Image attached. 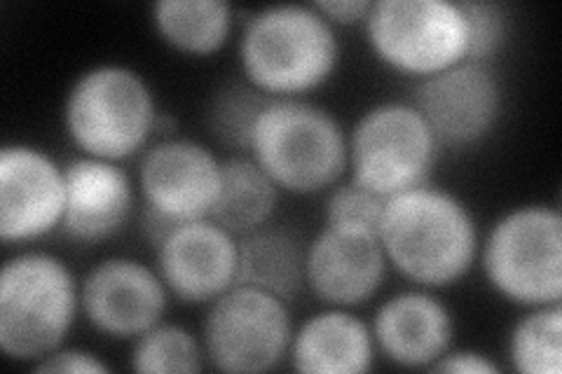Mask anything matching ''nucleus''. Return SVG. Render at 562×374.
I'll return each mask as SVG.
<instances>
[{
    "instance_id": "c85d7f7f",
    "label": "nucleus",
    "mask_w": 562,
    "mask_h": 374,
    "mask_svg": "<svg viewBox=\"0 0 562 374\" xmlns=\"http://www.w3.org/2000/svg\"><path fill=\"white\" fill-rule=\"evenodd\" d=\"M312 5L333 26H355L366 22L368 12L373 8V0H319V3Z\"/></svg>"
},
{
    "instance_id": "bb28decb",
    "label": "nucleus",
    "mask_w": 562,
    "mask_h": 374,
    "mask_svg": "<svg viewBox=\"0 0 562 374\" xmlns=\"http://www.w3.org/2000/svg\"><path fill=\"white\" fill-rule=\"evenodd\" d=\"M35 372H85V374H103L111 367L105 365L94 351L87 349H74V347H59L57 351H52L45 355L43 361L33 365Z\"/></svg>"
},
{
    "instance_id": "f3484780",
    "label": "nucleus",
    "mask_w": 562,
    "mask_h": 374,
    "mask_svg": "<svg viewBox=\"0 0 562 374\" xmlns=\"http://www.w3.org/2000/svg\"><path fill=\"white\" fill-rule=\"evenodd\" d=\"M371 330L384 359L408 370H429L454 342L452 311L429 288L386 297L375 311Z\"/></svg>"
},
{
    "instance_id": "f257e3e1",
    "label": "nucleus",
    "mask_w": 562,
    "mask_h": 374,
    "mask_svg": "<svg viewBox=\"0 0 562 374\" xmlns=\"http://www.w3.org/2000/svg\"><path fill=\"white\" fill-rule=\"evenodd\" d=\"M378 237L394 270L429 291L464 279L481 246L471 208L429 183L384 202Z\"/></svg>"
},
{
    "instance_id": "9b49d317",
    "label": "nucleus",
    "mask_w": 562,
    "mask_h": 374,
    "mask_svg": "<svg viewBox=\"0 0 562 374\" xmlns=\"http://www.w3.org/2000/svg\"><path fill=\"white\" fill-rule=\"evenodd\" d=\"M169 295L160 272L150 264L113 256L97 262L80 281V311L97 332L136 340L165 320Z\"/></svg>"
},
{
    "instance_id": "20e7f679",
    "label": "nucleus",
    "mask_w": 562,
    "mask_h": 374,
    "mask_svg": "<svg viewBox=\"0 0 562 374\" xmlns=\"http://www.w3.org/2000/svg\"><path fill=\"white\" fill-rule=\"evenodd\" d=\"M80 311V283L45 251H22L0 272V349L10 361L38 363L64 347Z\"/></svg>"
},
{
    "instance_id": "393cba45",
    "label": "nucleus",
    "mask_w": 562,
    "mask_h": 374,
    "mask_svg": "<svg viewBox=\"0 0 562 374\" xmlns=\"http://www.w3.org/2000/svg\"><path fill=\"white\" fill-rule=\"evenodd\" d=\"M384 202L386 200L380 197V194L359 185L355 178H349V181L330 188L324 208V220L333 227L378 231Z\"/></svg>"
},
{
    "instance_id": "f8f14e48",
    "label": "nucleus",
    "mask_w": 562,
    "mask_h": 374,
    "mask_svg": "<svg viewBox=\"0 0 562 374\" xmlns=\"http://www.w3.org/2000/svg\"><path fill=\"white\" fill-rule=\"evenodd\" d=\"M66 211L64 167L35 146L0 150V239L26 243L61 227Z\"/></svg>"
},
{
    "instance_id": "1a4fd4ad",
    "label": "nucleus",
    "mask_w": 562,
    "mask_h": 374,
    "mask_svg": "<svg viewBox=\"0 0 562 374\" xmlns=\"http://www.w3.org/2000/svg\"><path fill=\"white\" fill-rule=\"evenodd\" d=\"M293 320L284 299L251 286H233L209 305L202 347L221 372H270L289 359Z\"/></svg>"
},
{
    "instance_id": "423d86ee",
    "label": "nucleus",
    "mask_w": 562,
    "mask_h": 374,
    "mask_svg": "<svg viewBox=\"0 0 562 374\" xmlns=\"http://www.w3.org/2000/svg\"><path fill=\"white\" fill-rule=\"evenodd\" d=\"M483 272L504 299L547 307L562 299V216L558 206L527 204L492 225L483 246Z\"/></svg>"
},
{
    "instance_id": "4be33fe9",
    "label": "nucleus",
    "mask_w": 562,
    "mask_h": 374,
    "mask_svg": "<svg viewBox=\"0 0 562 374\" xmlns=\"http://www.w3.org/2000/svg\"><path fill=\"white\" fill-rule=\"evenodd\" d=\"M508 361L520 374H560L562 370V307L527 309L508 335Z\"/></svg>"
},
{
    "instance_id": "a878e982",
    "label": "nucleus",
    "mask_w": 562,
    "mask_h": 374,
    "mask_svg": "<svg viewBox=\"0 0 562 374\" xmlns=\"http://www.w3.org/2000/svg\"><path fill=\"white\" fill-rule=\"evenodd\" d=\"M460 8L469 29L467 61L490 64L506 43V10L497 3H485V0H460Z\"/></svg>"
},
{
    "instance_id": "39448f33",
    "label": "nucleus",
    "mask_w": 562,
    "mask_h": 374,
    "mask_svg": "<svg viewBox=\"0 0 562 374\" xmlns=\"http://www.w3.org/2000/svg\"><path fill=\"white\" fill-rule=\"evenodd\" d=\"M153 89L125 64L87 68L64 101V127L82 155L122 162L148 144L157 127Z\"/></svg>"
},
{
    "instance_id": "ddd939ff",
    "label": "nucleus",
    "mask_w": 562,
    "mask_h": 374,
    "mask_svg": "<svg viewBox=\"0 0 562 374\" xmlns=\"http://www.w3.org/2000/svg\"><path fill=\"white\" fill-rule=\"evenodd\" d=\"M144 204L173 223L209 218L221 192V159L200 140L165 138L138 165Z\"/></svg>"
},
{
    "instance_id": "5701e85b",
    "label": "nucleus",
    "mask_w": 562,
    "mask_h": 374,
    "mask_svg": "<svg viewBox=\"0 0 562 374\" xmlns=\"http://www.w3.org/2000/svg\"><path fill=\"white\" fill-rule=\"evenodd\" d=\"M204 347L188 328L179 324H160L138 335L130 355V367L134 372H202Z\"/></svg>"
},
{
    "instance_id": "6e6552de",
    "label": "nucleus",
    "mask_w": 562,
    "mask_h": 374,
    "mask_svg": "<svg viewBox=\"0 0 562 374\" xmlns=\"http://www.w3.org/2000/svg\"><path fill=\"white\" fill-rule=\"evenodd\" d=\"M363 26L375 57L417 80L467 61L469 29L452 0H375Z\"/></svg>"
},
{
    "instance_id": "b1692460",
    "label": "nucleus",
    "mask_w": 562,
    "mask_h": 374,
    "mask_svg": "<svg viewBox=\"0 0 562 374\" xmlns=\"http://www.w3.org/2000/svg\"><path fill=\"white\" fill-rule=\"evenodd\" d=\"M270 99L249 82L225 84L209 105L211 134L235 152H249L254 124Z\"/></svg>"
},
{
    "instance_id": "cd10ccee",
    "label": "nucleus",
    "mask_w": 562,
    "mask_h": 374,
    "mask_svg": "<svg viewBox=\"0 0 562 374\" xmlns=\"http://www.w3.org/2000/svg\"><path fill=\"white\" fill-rule=\"evenodd\" d=\"M431 372H457V374H499L502 365L490 355L473 349H448L431 367Z\"/></svg>"
},
{
    "instance_id": "c756f323",
    "label": "nucleus",
    "mask_w": 562,
    "mask_h": 374,
    "mask_svg": "<svg viewBox=\"0 0 562 374\" xmlns=\"http://www.w3.org/2000/svg\"><path fill=\"white\" fill-rule=\"evenodd\" d=\"M138 227H140V235H144V239L157 248L160 246L171 231L179 227V223H173L171 218L162 216L160 211H155L150 206L144 204V208H140V220H138Z\"/></svg>"
},
{
    "instance_id": "f03ea898",
    "label": "nucleus",
    "mask_w": 562,
    "mask_h": 374,
    "mask_svg": "<svg viewBox=\"0 0 562 374\" xmlns=\"http://www.w3.org/2000/svg\"><path fill=\"white\" fill-rule=\"evenodd\" d=\"M246 82L274 99L301 97L330 80L340 61L336 26L314 5H270L246 20L239 41Z\"/></svg>"
},
{
    "instance_id": "2eb2a0df",
    "label": "nucleus",
    "mask_w": 562,
    "mask_h": 374,
    "mask_svg": "<svg viewBox=\"0 0 562 374\" xmlns=\"http://www.w3.org/2000/svg\"><path fill=\"white\" fill-rule=\"evenodd\" d=\"M155 256L165 286L186 305H211L237 286V237L211 218L179 225Z\"/></svg>"
},
{
    "instance_id": "412c9836",
    "label": "nucleus",
    "mask_w": 562,
    "mask_h": 374,
    "mask_svg": "<svg viewBox=\"0 0 562 374\" xmlns=\"http://www.w3.org/2000/svg\"><path fill=\"white\" fill-rule=\"evenodd\" d=\"M160 38L190 57H209L227 43L235 10L223 0H157L150 8Z\"/></svg>"
},
{
    "instance_id": "a211bd4d",
    "label": "nucleus",
    "mask_w": 562,
    "mask_h": 374,
    "mask_svg": "<svg viewBox=\"0 0 562 374\" xmlns=\"http://www.w3.org/2000/svg\"><path fill=\"white\" fill-rule=\"evenodd\" d=\"M373 330L342 307L312 314L293 330L289 361L303 374H363L375 363Z\"/></svg>"
},
{
    "instance_id": "aec40b11",
    "label": "nucleus",
    "mask_w": 562,
    "mask_h": 374,
    "mask_svg": "<svg viewBox=\"0 0 562 374\" xmlns=\"http://www.w3.org/2000/svg\"><path fill=\"white\" fill-rule=\"evenodd\" d=\"M279 194V185L249 152H235L221 159V192L209 218L231 235L244 237L272 223Z\"/></svg>"
},
{
    "instance_id": "9d476101",
    "label": "nucleus",
    "mask_w": 562,
    "mask_h": 374,
    "mask_svg": "<svg viewBox=\"0 0 562 374\" xmlns=\"http://www.w3.org/2000/svg\"><path fill=\"white\" fill-rule=\"evenodd\" d=\"M441 148H476L502 117V82L490 64L460 61L415 82L413 101Z\"/></svg>"
},
{
    "instance_id": "6ab92c4d",
    "label": "nucleus",
    "mask_w": 562,
    "mask_h": 374,
    "mask_svg": "<svg viewBox=\"0 0 562 374\" xmlns=\"http://www.w3.org/2000/svg\"><path fill=\"white\" fill-rule=\"evenodd\" d=\"M239 286L266 291L286 305L307 288L305 253L307 243L286 225H262L249 235L237 237Z\"/></svg>"
},
{
    "instance_id": "7ed1b4c3",
    "label": "nucleus",
    "mask_w": 562,
    "mask_h": 374,
    "mask_svg": "<svg viewBox=\"0 0 562 374\" xmlns=\"http://www.w3.org/2000/svg\"><path fill=\"white\" fill-rule=\"evenodd\" d=\"M249 155L281 192L301 197L333 188L349 167L342 124L297 97L268 101L254 124Z\"/></svg>"
},
{
    "instance_id": "4468645a",
    "label": "nucleus",
    "mask_w": 562,
    "mask_h": 374,
    "mask_svg": "<svg viewBox=\"0 0 562 374\" xmlns=\"http://www.w3.org/2000/svg\"><path fill=\"white\" fill-rule=\"evenodd\" d=\"M390 260L378 231L324 225L307 241V288L326 307L355 309L373 299L386 279Z\"/></svg>"
},
{
    "instance_id": "0eeeda50",
    "label": "nucleus",
    "mask_w": 562,
    "mask_h": 374,
    "mask_svg": "<svg viewBox=\"0 0 562 374\" xmlns=\"http://www.w3.org/2000/svg\"><path fill=\"white\" fill-rule=\"evenodd\" d=\"M347 152L351 178L390 200L429 183L441 146L413 103L382 101L359 117Z\"/></svg>"
},
{
    "instance_id": "dca6fc26",
    "label": "nucleus",
    "mask_w": 562,
    "mask_h": 374,
    "mask_svg": "<svg viewBox=\"0 0 562 374\" xmlns=\"http://www.w3.org/2000/svg\"><path fill=\"white\" fill-rule=\"evenodd\" d=\"M66 211L61 231L80 243L117 237L134 216L136 190L117 162L80 155L64 167Z\"/></svg>"
}]
</instances>
